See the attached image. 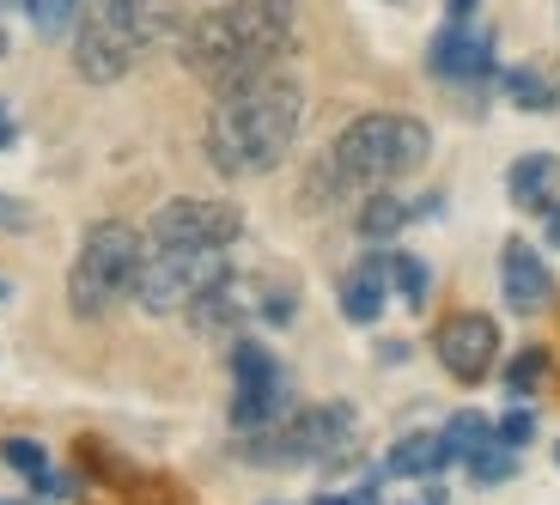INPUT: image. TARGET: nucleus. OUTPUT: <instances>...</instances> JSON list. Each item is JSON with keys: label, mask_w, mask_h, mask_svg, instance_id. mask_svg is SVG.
Returning <instances> with one entry per match:
<instances>
[{"label": "nucleus", "mask_w": 560, "mask_h": 505, "mask_svg": "<svg viewBox=\"0 0 560 505\" xmlns=\"http://www.w3.org/2000/svg\"><path fill=\"white\" fill-rule=\"evenodd\" d=\"M305 128V85L287 68H262L250 80L213 92L208 110V165L220 177H262L293 153Z\"/></svg>", "instance_id": "obj_1"}, {"label": "nucleus", "mask_w": 560, "mask_h": 505, "mask_svg": "<svg viewBox=\"0 0 560 505\" xmlns=\"http://www.w3.org/2000/svg\"><path fill=\"white\" fill-rule=\"evenodd\" d=\"M299 0H213L208 13L177 25V56L183 68L208 80L213 92L275 68L293 43Z\"/></svg>", "instance_id": "obj_2"}, {"label": "nucleus", "mask_w": 560, "mask_h": 505, "mask_svg": "<svg viewBox=\"0 0 560 505\" xmlns=\"http://www.w3.org/2000/svg\"><path fill=\"white\" fill-rule=\"evenodd\" d=\"M427 158H433V134H427V122H420V116L372 110V116H353L336 141H329V153H323L311 189H317V201L365 196V189H390V183L415 177Z\"/></svg>", "instance_id": "obj_3"}, {"label": "nucleus", "mask_w": 560, "mask_h": 505, "mask_svg": "<svg viewBox=\"0 0 560 505\" xmlns=\"http://www.w3.org/2000/svg\"><path fill=\"white\" fill-rule=\"evenodd\" d=\"M177 37V0H80L73 68L92 85H116L147 49Z\"/></svg>", "instance_id": "obj_4"}, {"label": "nucleus", "mask_w": 560, "mask_h": 505, "mask_svg": "<svg viewBox=\"0 0 560 505\" xmlns=\"http://www.w3.org/2000/svg\"><path fill=\"white\" fill-rule=\"evenodd\" d=\"M353 433H360V414L348 402H317V408H299L287 421L262 426V433H244L238 457L262 469H305V463L329 469L336 457L353 450Z\"/></svg>", "instance_id": "obj_5"}, {"label": "nucleus", "mask_w": 560, "mask_h": 505, "mask_svg": "<svg viewBox=\"0 0 560 505\" xmlns=\"http://www.w3.org/2000/svg\"><path fill=\"white\" fill-rule=\"evenodd\" d=\"M140 256H147V244H140L135 225H122V220H98V225H92V232L80 238L73 268H68V305H73V317H104V310L122 305V298L135 293Z\"/></svg>", "instance_id": "obj_6"}, {"label": "nucleus", "mask_w": 560, "mask_h": 505, "mask_svg": "<svg viewBox=\"0 0 560 505\" xmlns=\"http://www.w3.org/2000/svg\"><path fill=\"white\" fill-rule=\"evenodd\" d=\"M232 274V250H177V244H147L135 274V305L171 317V310H189L208 286H220Z\"/></svg>", "instance_id": "obj_7"}, {"label": "nucleus", "mask_w": 560, "mask_h": 505, "mask_svg": "<svg viewBox=\"0 0 560 505\" xmlns=\"http://www.w3.org/2000/svg\"><path fill=\"white\" fill-rule=\"evenodd\" d=\"M232 378H238V396H232V426L238 433H262V426L293 414V378L262 341L250 336L232 341Z\"/></svg>", "instance_id": "obj_8"}, {"label": "nucleus", "mask_w": 560, "mask_h": 505, "mask_svg": "<svg viewBox=\"0 0 560 505\" xmlns=\"http://www.w3.org/2000/svg\"><path fill=\"white\" fill-rule=\"evenodd\" d=\"M244 232V213L232 201H165V208L147 220V238L153 244H177V250H232Z\"/></svg>", "instance_id": "obj_9"}, {"label": "nucleus", "mask_w": 560, "mask_h": 505, "mask_svg": "<svg viewBox=\"0 0 560 505\" xmlns=\"http://www.w3.org/2000/svg\"><path fill=\"white\" fill-rule=\"evenodd\" d=\"M439 365H445L457 384H481L493 372V353H500V329H493L488 310H457L439 324Z\"/></svg>", "instance_id": "obj_10"}, {"label": "nucleus", "mask_w": 560, "mask_h": 505, "mask_svg": "<svg viewBox=\"0 0 560 505\" xmlns=\"http://www.w3.org/2000/svg\"><path fill=\"white\" fill-rule=\"evenodd\" d=\"M427 68H433L439 80H451V85H481L493 73V37H488V31H476L469 19H463V25L451 19V25L433 37Z\"/></svg>", "instance_id": "obj_11"}, {"label": "nucleus", "mask_w": 560, "mask_h": 505, "mask_svg": "<svg viewBox=\"0 0 560 505\" xmlns=\"http://www.w3.org/2000/svg\"><path fill=\"white\" fill-rule=\"evenodd\" d=\"M500 286H505V305L518 310V317H536V310H548V298H555V274H548V262L536 256V244H524V238H505Z\"/></svg>", "instance_id": "obj_12"}, {"label": "nucleus", "mask_w": 560, "mask_h": 505, "mask_svg": "<svg viewBox=\"0 0 560 505\" xmlns=\"http://www.w3.org/2000/svg\"><path fill=\"white\" fill-rule=\"evenodd\" d=\"M256 317V286L238 281V274H225L220 286H208V293L189 305V324H196V336H244V324Z\"/></svg>", "instance_id": "obj_13"}, {"label": "nucleus", "mask_w": 560, "mask_h": 505, "mask_svg": "<svg viewBox=\"0 0 560 505\" xmlns=\"http://www.w3.org/2000/svg\"><path fill=\"white\" fill-rule=\"evenodd\" d=\"M384 286H390V256H365L360 268H348V274H341V293H336L341 317L360 324V329H372L384 317V298H390Z\"/></svg>", "instance_id": "obj_14"}, {"label": "nucleus", "mask_w": 560, "mask_h": 505, "mask_svg": "<svg viewBox=\"0 0 560 505\" xmlns=\"http://www.w3.org/2000/svg\"><path fill=\"white\" fill-rule=\"evenodd\" d=\"M505 189H512L518 208L548 213V208H555V189H560V158L555 153H524L518 165L505 171Z\"/></svg>", "instance_id": "obj_15"}, {"label": "nucleus", "mask_w": 560, "mask_h": 505, "mask_svg": "<svg viewBox=\"0 0 560 505\" xmlns=\"http://www.w3.org/2000/svg\"><path fill=\"white\" fill-rule=\"evenodd\" d=\"M427 213H439V196H427V201H408V196H365V208H360V238H365V244H390L408 220H427Z\"/></svg>", "instance_id": "obj_16"}, {"label": "nucleus", "mask_w": 560, "mask_h": 505, "mask_svg": "<svg viewBox=\"0 0 560 505\" xmlns=\"http://www.w3.org/2000/svg\"><path fill=\"white\" fill-rule=\"evenodd\" d=\"M445 463H451V457H445V438H439V433H408V438H396V445H390L384 475H396V481H433Z\"/></svg>", "instance_id": "obj_17"}, {"label": "nucleus", "mask_w": 560, "mask_h": 505, "mask_svg": "<svg viewBox=\"0 0 560 505\" xmlns=\"http://www.w3.org/2000/svg\"><path fill=\"white\" fill-rule=\"evenodd\" d=\"M0 463L19 469V475H25L37 493H56V500H61V493H73V481L49 469V457H43L37 438H0Z\"/></svg>", "instance_id": "obj_18"}, {"label": "nucleus", "mask_w": 560, "mask_h": 505, "mask_svg": "<svg viewBox=\"0 0 560 505\" xmlns=\"http://www.w3.org/2000/svg\"><path fill=\"white\" fill-rule=\"evenodd\" d=\"M439 438H445L451 463H469L481 445H493V421H488V414H476V408H463V414H451V421L439 426Z\"/></svg>", "instance_id": "obj_19"}, {"label": "nucleus", "mask_w": 560, "mask_h": 505, "mask_svg": "<svg viewBox=\"0 0 560 505\" xmlns=\"http://www.w3.org/2000/svg\"><path fill=\"white\" fill-rule=\"evenodd\" d=\"M500 92L518 104V110H555V104H560L555 85H548L536 68H505V73H500Z\"/></svg>", "instance_id": "obj_20"}, {"label": "nucleus", "mask_w": 560, "mask_h": 505, "mask_svg": "<svg viewBox=\"0 0 560 505\" xmlns=\"http://www.w3.org/2000/svg\"><path fill=\"white\" fill-rule=\"evenodd\" d=\"M390 281H396V293H402V305L420 310V305H427V293H433V268L420 262L415 250H396L390 256Z\"/></svg>", "instance_id": "obj_21"}, {"label": "nucleus", "mask_w": 560, "mask_h": 505, "mask_svg": "<svg viewBox=\"0 0 560 505\" xmlns=\"http://www.w3.org/2000/svg\"><path fill=\"white\" fill-rule=\"evenodd\" d=\"M463 469H469V481H476V488H500V481L518 475V450H505L500 438H493V445H481Z\"/></svg>", "instance_id": "obj_22"}, {"label": "nucleus", "mask_w": 560, "mask_h": 505, "mask_svg": "<svg viewBox=\"0 0 560 505\" xmlns=\"http://www.w3.org/2000/svg\"><path fill=\"white\" fill-rule=\"evenodd\" d=\"M548 372H555V360H548L542 348H524L518 360L505 365V390H512V396H518V402H524V396H536V384H542Z\"/></svg>", "instance_id": "obj_23"}, {"label": "nucleus", "mask_w": 560, "mask_h": 505, "mask_svg": "<svg viewBox=\"0 0 560 505\" xmlns=\"http://www.w3.org/2000/svg\"><path fill=\"white\" fill-rule=\"evenodd\" d=\"M19 7H25V19L43 31V37H61V31L80 19V0H19Z\"/></svg>", "instance_id": "obj_24"}, {"label": "nucleus", "mask_w": 560, "mask_h": 505, "mask_svg": "<svg viewBox=\"0 0 560 505\" xmlns=\"http://www.w3.org/2000/svg\"><path fill=\"white\" fill-rule=\"evenodd\" d=\"M493 438H500L505 450H524L536 438V414H530V408H512L505 421H493Z\"/></svg>", "instance_id": "obj_25"}, {"label": "nucleus", "mask_w": 560, "mask_h": 505, "mask_svg": "<svg viewBox=\"0 0 560 505\" xmlns=\"http://www.w3.org/2000/svg\"><path fill=\"white\" fill-rule=\"evenodd\" d=\"M0 232H31V208H19L13 196H0Z\"/></svg>", "instance_id": "obj_26"}, {"label": "nucleus", "mask_w": 560, "mask_h": 505, "mask_svg": "<svg viewBox=\"0 0 560 505\" xmlns=\"http://www.w3.org/2000/svg\"><path fill=\"white\" fill-rule=\"evenodd\" d=\"M7 146H19V116L0 104V153H7Z\"/></svg>", "instance_id": "obj_27"}, {"label": "nucleus", "mask_w": 560, "mask_h": 505, "mask_svg": "<svg viewBox=\"0 0 560 505\" xmlns=\"http://www.w3.org/2000/svg\"><path fill=\"white\" fill-rule=\"evenodd\" d=\"M476 7H481V0H445V19H457V25H463V19L476 13Z\"/></svg>", "instance_id": "obj_28"}, {"label": "nucleus", "mask_w": 560, "mask_h": 505, "mask_svg": "<svg viewBox=\"0 0 560 505\" xmlns=\"http://www.w3.org/2000/svg\"><path fill=\"white\" fill-rule=\"evenodd\" d=\"M548 244L560 250V208H548Z\"/></svg>", "instance_id": "obj_29"}, {"label": "nucleus", "mask_w": 560, "mask_h": 505, "mask_svg": "<svg viewBox=\"0 0 560 505\" xmlns=\"http://www.w3.org/2000/svg\"><path fill=\"white\" fill-rule=\"evenodd\" d=\"M7 7H13V0H0V56H7Z\"/></svg>", "instance_id": "obj_30"}, {"label": "nucleus", "mask_w": 560, "mask_h": 505, "mask_svg": "<svg viewBox=\"0 0 560 505\" xmlns=\"http://www.w3.org/2000/svg\"><path fill=\"white\" fill-rule=\"evenodd\" d=\"M0 298H7V281H0Z\"/></svg>", "instance_id": "obj_31"}, {"label": "nucleus", "mask_w": 560, "mask_h": 505, "mask_svg": "<svg viewBox=\"0 0 560 505\" xmlns=\"http://www.w3.org/2000/svg\"><path fill=\"white\" fill-rule=\"evenodd\" d=\"M555 463H560V445H555Z\"/></svg>", "instance_id": "obj_32"}, {"label": "nucleus", "mask_w": 560, "mask_h": 505, "mask_svg": "<svg viewBox=\"0 0 560 505\" xmlns=\"http://www.w3.org/2000/svg\"><path fill=\"white\" fill-rule=\"evenodd\" d=\"M0 505H19V500H0Z\"/></svg>", "instance_id": "obj_33"}]
</instances>
